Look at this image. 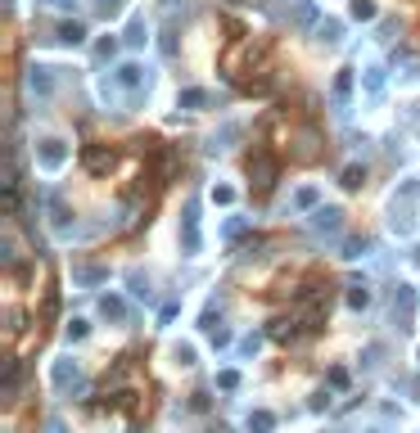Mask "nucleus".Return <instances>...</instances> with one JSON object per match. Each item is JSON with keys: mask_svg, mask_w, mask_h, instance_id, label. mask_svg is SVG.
Returning <instances> with one entry per match:
<instances>
[{"mask_svg": "<svg viewBox=\"0 0 420 433\" xmlns=\"http://www.w3.org/2000/svg\"><path fill=\"white\" fill-rule=\"evenodd\" d=\"M100 316H109V321H127V303H122L118 294H104L100 298Z\"/></svg>", "mask_w": 420, "mask_h": 433, "instance_id": "obj_10", "label": "nucleus"}, {"mask_svg": "<svg viewBox=\"0 0 420 433\" xmlns=\"http://www.w3.org/2000/svg\"><path fill=\"white\" fill-rule=\"evenodd\" d=\"M177 104H181V109H204V104H213V95L199 91V86H190V91H181V95H177Z\"/></svg>", "mask_w": 420, "mask_h": 433, "instance_id": "obj_11", "label": "nucleus"}, {"mask_svg": "<svg viewBox=\"0 0 420 433\" xmlns=\"http://www.w3.org/2000/svg\"><path fill=\"white\" fill-rule=\"evenodd\" d=\"M63 334H68V343H82L91 330H86V321H68V330H63Z\"/></svg>", "mask_w": 420, "mask_h": 433, "instance_id": "obj_27", "label": "nucleus"}, {"mask_svg": "<svg viewBox=\"0 0 420 433\" xmlns=\"http://www.w3.org/2000/svg\"><path fill=\"white\" fill-rule=\"evenodd\" d=\"M416 262H420V248H416Z\"/></svg>", "mask_w": 420, "mask_h": 433, "instance_id": "obj_36", "label": "nucleus"}, {"mask_svg": "<svg viewBox=\"0 0 420 433\" xmlns=\"http://www.w3.org/2000/svg\"><path fill=\"white\" fill-rule=\"evenodd\" d=\"M357 23H375L380 18V9H375V0H352V9H348Z\"/></svg>", "mask_w": 420, "mask_h": 433, "instance_id": "obj_15", "label": "nucleus"}, {"mask_svg": "<svg viewBox=\"0 0 420 433\" xmlns=\"http://www.w3.org/2000/svg\"><path fill=\"white\" fill-rule=\"evenodd\" d=\"M294 204H299V208H317V190H312V185H303L299 195H294Z\"/></svg>", "mask_w": 420, "mask_h": 433, "instance_id": "obj_28", "label": "nucleus"}, {"mask_svg": "<svg viewBox=\"0 0 420 433\" xmlns=\"http://www.w3.org/2000/svg\"><path fill=\"white\" fill-rule=\"evenodd\" d=\"M249 429L253 433H271L276 429V416H271V411H253V416H249Z\"/></svg>", "mask_w": 420, "mask_h": 433, "instance_id": "obj_19", "label": "nucleus"}, {"mask_svg": "<svg viewBox=\"0 0 420 433\" xmlns=\"http://www.w3.org/2000/svg\"><path fill=\"white\" fill-rule=\"evenodd\" d=\"M326 379H330V388H348V370H343V365H335Z\"/></svg>", "mask_w": 420, "mask_h": 433, "instance_id": "obj_30", "label": "nucleus"}, {"mask_svg": "<svg viewBox=\"0 0 420 433\" xmlns=\"http://www.w3.org/2000/svg\"><path fill=\"white\" fill-rule=\"evenodd\" d=\"M343 185H348V190H361V185H366V167H357V162H352V167H343Z\"/></svg>", "mask_w": 420, "mask_h": 433, "instance_id": "obj_21", "label": "nucleus"}, {"mask_svg": "<svg viewBox=\"0 0 420 433\" xmlns=\"http://www.w3.org/2000/svg\"><path fill=\"white\" fill-rule=\"evenodd\" d=\"M27 91H32L36 100H50V91H54V77H50V68L32 63V68H27Z\"/></svg>", "mask_w": 420, "mask_h": 433, "instance_id": "obj_5", "label": "nucleus"}, {"mask_svg": "<svg viewBox=\"0 0 420 433\" xmlns=\"http://www.w3.org/2000/svg\"><path fill=\"white\" fill-rule=\"evenodd\" d=\"M249 176H253L257 190H271V185H276V158H271V153H253Z\"/></svg>", "mask_w": 420, "mask_h": 433, "instance_id": "obj_3", "label": "nucleus"}, {"mask_svg": "<svg viewBox=\"0 0 420 433\" xmlns=\"http://www.w3.org/2000/svg\"><path fill=\"white\" fill-rule=\"evenodd\" d=\"M352 95V68H339V77H335V100H348Z\"/></svg>", "mask_w": 420, "mask_h": 433, "instance_id": "obj_22", "label": "nucleus"}, {"mask_svg": "<svg viewBox=\"0 0 420 433\" xmlns=\"http://www.w3.org/2000/svg\"><path fill=\"white\" fill-rule=\"evenodd\" d=\"M118 86L140 91V86H145V68H140V63H122V68H118Z\"/></svg>", "mask_w": 420, "mask_h": 433, "instance_id": "obj_8", "label": "nucleus"}, {"mask_svg": "<svg viewBox=\"0 0 420 433\" xmlns=\"http://www.w3.org/2000/svg\"><path fill=\"white\" fill-rule=\"evenodd\" d=\"M190 407H195V411H208L213 402H208V393H195V397H190Z\"/></svg>", "mask_w": 420, "mask_h": 433, "instance_id": "obj_35", "label": "nucleus"}, {"mask_svg": "<svg viewBox=\"0 0 420 433\" xmlns=\"http://www.w3.org/2000/svg\"><path fill=\"white\" fill-rule=\"evenodd\" d=\"M181 244H186V253H199V204H186V217H181Z\"/></svg>", "mask_w": 420, "mask_h": 433, "instance_id": "obj_4", "label": "nucleus"}, {"mask_svg": "<svg viewBox=\"0 0 420 433\" xmlns=\"http://www.w3.org/2000/svg\"><path fill=\"white\" fill-rule=\"evenodd\" d=\"M77 361H68V357H63V361H54V388H68V383H77Z\"/></svg>", "mask_w": 420, "mask_h": 433, "instance_id": "obj_9", "label": "nucleus"}, {"mask_svg": "<svg viewBox=\"0 0 420 433\" xmlns=\"http://www.w3.org/2000/svg\"><path fill=\"white\" fill-rule=\"evenodd\" d=\"M348 307H352V312H361V307H370V284H366V280L348 284Z\"/></svg>", "mask_w": 420, "mask_h": 433, "instance_id": "obj_12", "label": "nucleus"}, {"mask_svg": "<svg viewBox=\"0 0 420 433\" xmlns=\"http://www.w3.org/2000/svg\"><path fill=\"white\" fill-rule=\"evenodd\" d=\"M257 348H262V339H257V334H249V339H244V343H240V352H244V357H253V352H257Z\"/></svg>", "mask_w": 420, "mask_h": 433, "instance_id": "obj_32", "label": "nucleus"}, {"mask_svg": "<svg viewBox=\"0 0 420 433\" xmlns=\"http://www.w3.org/2000/svg\"><path fill=\"white\" fill-rule=\"evenodd\" d=\"M312 226L317 230H343V208H312Z\"/></svg>", "mask_w": 420, "mask_h": 433, "instance_id": "obj_7", "label": "nucleus"}, {"mask_svg": "<svg viewBox=\"0 0 420 433\" xmlns=\"http://www.w3.org/2000/svg\"><path fill=\"white\" fill-rule=\"evenodd\" d=\"M82 167L91 172V176H104V172L113 167V149H109V144H86V149H82Z\"/></svg>", "mask_w": 420, "mask_h": 433, "instance_id": "obj_2", "label": "nucleus"}, {"mask_svg": "<svg viewBox=\"0 0 420 433\" xmlns=\"http://www.w3.org/2000/svg\"><path fill=\"white\" fill-rule=\"evenodd\" d=\"M231 199H235L231 185H217V190H213V204H231Z\"/></svg>", "mask_w": 420, "mask_h": 433, "instance_id": "obj_31", "label": "nucleus"}, {"mask_svg": "<svg viewBox=\"0 0 420 433\" xmlns=\"http://www.w3.org/2000/svg\"><path fill=\"white\" fill-rule=\"evenodd\" d=\"M59 41L63 45H82L86 41V27L82 23H59Z\"/></svg>", "mask_w": 420, "mask_h": 433, "instance_id": "obj_17", "label": "nucleus"}, {"mask_svg": "<svg viewBox=\"0 0 420 433\" xmlns=\"http://www.w3.org/2000/svg\"><path fill=\"white\" fill-rule=\"evenodd\" d=\"M122 41H127V45H145L149 41V27H145V18H131V23H127V36H122Z\"/></svg>", "mask_w": 420, "mask_h": 433, "instance_id": "obj_13", "label": "nucleus"}, {"mask_svg": "<svg viewBox=\"0 0 420 433\" xmlns=\"http://www.w3.org/2000/svg\"><path fill=\"white\" fill-rule=\"evenodd\" d=\"M343 36V23H335V18H321L317 23V41H326V45H335Z\"/></svg>", "mask_w": 420, "mask_h": 433, "instance_id": "obj_14", "label": "nucleus"}, {"mask_svg": "<svg viewBox=\"0 0 420 433\" xmlns=\"http://www.w3.org/2000/svg\"><path fill=\"white\" fill-rule=\"evenodd\" d=\"M45 433H68V425H63L59 416H50V420H45Z\"/></svg>", "mask_w": 420, "mask_h": 433, "instance_id": "obj_34", "label": "nucleus"}, {"mask_svg": "<svg viewBox=\"0 0 420 433\" xmlns=\"http://www.w3.org/2000/svg\"><path fill=\"white\" fill-rule=\"evenodd\" d=\"M95 5H100L104 18H109V14H118V9H122V0H95Z\"/></svg>", "mask_w": 420, "mask_h": 433, "instance_id": "obj_33", "label": "nucleus"}, {"mask_svg": "<svg viewBox=\"0 0 420 433\" xmlns=\"http://www.w3.org/2000/svg\"><path fill=\"white\" fill-rule=\"evenodd\" d=\"M294 334H299V325H294V321H276L271 325V339H294Z\"/></svg>", "mask_w": 420, "mask_h": 433, "instance_id": "obj_25", "label": "nucleus"}, {"mask_svg": "<svg viewBox=\"0 0 420 433\" xmlns=\"http://www.w3.org/2000/svg\"><path fill=\"white\" fill-rule=\"evenodd\" d=\"M412 312H416V289L412 284H398V294H393V321H412Z\"/></svg>", "mask_w": 420, "mask_h": 433, "instance_id": "obj_6", "label": "nucleus"}, {"mask_svg": "<svg viewBox=\"0 0 420 433\" xmlns=\"http://www.w3.org/2000/svg\"><path fill=\"white\" fill-rule=\"evenodd\" d=\"M172 361H177V365H195V348H190V343H177V348H172Z\"/></svg>", "mask_w": 420, "mask_h": 433, "instance_id": "obj_24", "label": "nucleus"}, {"mask_svg": "<svg viewBox=\"0 0 420 433\" xmlns=\"http://www.w3.org/2000/svg\"><path fill=\"white\" fill-rule=\"evenodd\" d=\"M217 388L235 393V388H240V374H235V370H222V374H217Z\"/></svg>", "mask_w": 420, "mask_h": 433, "instance_id": "obj_26", "label": "nucleus"}, {"mask_svg": "<svg viewBox=\"0 0 420 433\" xmlns=\"http://www.w3.org/2000/svg\"><path fill=\"white\" fill-rule=\"evenodd\" d=\"M361 86H366V95H380V91H384V68H366Z\"/></svg>", "mask_w": 420, "mask_h": 433, "instance_id": "obj_20", "label": "nucleus"}, {"mask_svg": "<svg viewBox=\"0 0 420 433\" xmlns=\"http://www.w3.org/2000/svg\"><path fill=\"white\" fill-rule=\"evenodd\" d=\"M63 162H68V140L63 136H45L36 144V167L41 172H59Z\"/></svg>", "mask_w": 420, "mask_h": 433, "instance_id": "obj_1", "label": "nucleus"}, {"mask_svg": "<svg viewBox=\"0 0 420 433\" xmlns=\"http://www.w3.org/2000/svg\"><path fill=\"white\" fill-rule=\"evenodd\" d=\"M73 280L77 284H100V280H109V271H104V266H82V271H73Z\"/></svg>", "mask_w": 420, "mask_h": 433, "instance_id": "obj_18", "label": "nucleus"}, {"mask_svg": "<svg viewBox=\"0 0 420 433\" xmlns=\"http://www.w3.org/2000/svg\"><path fill=\"white\" fill-rule=\"evenodd\" d=\"M208 339H213V348H226V343H231V330H222V325H213V330H208Z\"/></svg>", "mask_w": 420, "mask_h": 433, "instance_id": "obj_29", "label": "nucleus"}, {"mask_svg": "<svg viewBox=\"0 0 420 433\" xmlns=\"http://www.w3.org/2000/svg\"><path fill=\"white\" fill-rule=\"evenodd\" d=\"M127 284H131V294H136V298H149V275L131 271V275H127Z\"/></svg>", "mask_w": 420, "mask_h": 433, "instance_id": "obj_23", "label": "nucleus"}, {"mask_svg": "<svg viewBox=\"0 0 420 433\" xmlns=\"http://www.w3.org/2000/svg\"><path fill=\"white\" fill-rule=\"evenodd\" d=\"M366 433H380V429H366Z\"/></svg>", "mask_w": 420, "mask_h": 433, "instance_id": "obj_37", "label": "nucleus"}, {"mask_svg": "<svg viewBox=\"0 0 420 433\" xmlns=\"http://www.w3.org/2000/svg\"><path fill=\"white\" fill-rule=\"evenodd\" d=\"M294 23L312 27V23H317V5H312V0H294Z\"/></svg>", "mask_w": 420, "mask_h": 433, "instance_id": "obj_16", "label": "nucleus"}]
</instances>
